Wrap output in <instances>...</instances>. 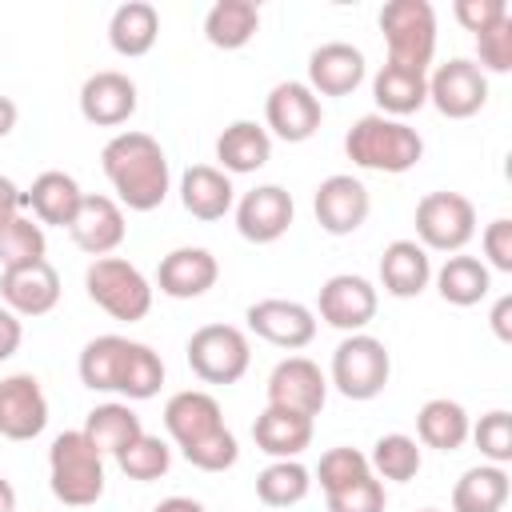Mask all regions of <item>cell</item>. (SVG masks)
Masks as SVG:
<instances>
[{
  "label": "cell",
  "mask_w": 512,
  "mask_h": 512,
  "mask_svg": "<svg viewBox=\"0 0 512 512\" xmlns=\"http://www.w3.org/2000/svg\"><path fill=\"white\" fill-rule=\"evenodd\" d=\"M100 168L116 188L120 208L152 212L168 200V188H172L168 156L160 140H152L148 132H116L100 152Z\"/></svg>",
  "instance_id": "obj_1"
},
{
  "label": "cell",
  "mask_w": 512,
  "mask_h": 512,
  "mask_svg": "<svg viewBox=\"0 0 512 512\" xmlns=\"http://www.w3.org/2000/svg\"><path fill=\"white\" fill-rule=\"evenodd\" d=\"M344 152L356 168H368V172H388V176H400L408 168L420 164L424 156V136L404 124V120H392V116H360L348 136H344Z\"/></svg>",
  "instance_id": "obj_2"
},
{
  "label": "cell",
  "mask_w": 512,
  "mask_h": 512,
  "mask_svg": "<svg viewBox=\"0 0 512 512\" xmlns=\"http://www.w3.org/2000/svg\"><path fill=\"white\" fill-rule=\"evenodd\" d=\"M48 484L52 496L68 508H88L104 496V456L92 448V440L76 432H60L48 448Z\"/></svg>",
  "instance_id": "obj_3"
},
{
  "label": "cell",
  "mask_w": 512,
  "mask_h": 512,
  "mask_svg": "<svg viewBox=\"0 0 512 512\" xmlns=\"http://www.w3.org/2000/svg\"><path fill=\"white\" fill-rule=\"evenodd\" d=\"M84 288H88V300L96 308H104L112 320L136 324V320H144L152 312V284L124 256H100V260H92L88 272H84Z\"/></svg>",
  "instance_id": "obj_4"
},
{
  "label": "cell",
  "mask_w": 512,
  "mask_h": 512,
  "mask_svg": "<svg viewBox=\"0 0 512 512\" xmlns=\"http://www.w3.org/2000/svg\"><path fill=\"white\" fill-rule=\"evenodd\" d=\"M380 32L388 44V64L428 72L436 52V12L428 0H388L380 8Z\"/></svg>",
  "instance_id": "obj_5"
},
{
  "label": "cell",
  "mask_w": 512,
  "mask_h": 512,
  "mask_svg": "<svg viewBox=\"0 0 512 512\" xmlns=\"http://www.w3.org/2000/svg\"><path fill=\"white\" fill-rule=\"evenodd\" d=\"M392 376V356L384 340L368 332H348L332 352V384L348 400H376Z\"/></svg>",
  "instance_id": "obj_6"
},
{
  "label": "cell",
  "mask_w": 512,
  "mask_h": 512,
  "mask_svg": "<svg viewBox=\"0 0 512 512\" xmlns=\"http://www.w3.org/2000/svg\"><path fill=\"white\" fill-rule=\"evenodd\" d=\"M188 368L204 380V384H236L248 364H252V348L248 336L236 324H204L188 336Z\"/></svg>",
  "instance_id": "obj_7"
},
{
  "label": "cell",
  "mask_w": 512,
  "mask_h": 512,
  "mask_svg": "<svg viewBox=\"0 0 512 512\" xmlns=\"http://www.w3.org/2000/svg\"><path fill=\"white\" fill-rule=\"evenodd\" d=\"M416 244L428 252H460L476 236V204L460 192H428L416 204Z\"/></svg>",
  "instance_id": "obj_8"
},
{
  "label": "cell",
  "mask_w": 512,
  "mask_h": 512,
  "mask_svg": "<svg viewBox=\"0 0 512 512\" xmlns=\"http://www.w3.org/2000/svg\"><path fill=\"white\" fill-rule=\"evenodd\" d=\"M428 100L436 104L440 116H448V120H468V116H476V112L488 104V76H484L472 60H464V56L444 60V64L428 76Z\"/></svg>",
  "instance_id": "obj_9"
},
{
  "label": "cell",
  "mask_w": 512,
  "mask_h": 512,
  "mask_svg": "<svg viewBox=\"0 0 512 512\" xmlns=\"http://www.w3.org/2000/svg\"><path fill=\"white\" fill-rule=\"evenodd\" d=\"M264 120L268 128L288 140V144H304L308 136H316L320 120H324V104L320 96L304 84V80H280L268 100H264Z\"/></svg>",
  "instance_id": "obj_10"
},
{
  "label": "cell",
  "mask_w": 512,
  "mask_h": 512,
  "mask_svg": "<svg viewBox=\"0 0 512 512\" xmlns=\"http://www.w3.org/2000/svg\"><path fill=\"white\" fill-rule=\"evenodd\" d=\"M48 428V396L32 372H12L0 380V436L36 440Z\"/></svg>",
  "instance_id": "obj_11"
},
{
  "label": "cell",
  "mask_w": 512,
  "mask_h": 512,
  "mask_svg": "<svg viewBox=\"0 0 512 512\" xmlns=\"http://www.w3.org/2000/svg\"><path fill=\"white\" fill-rule=\"evenodd\" d=\"M328 400V376L320 372L316 360L308 356H288L272 368L268 376V404L300 412V416H320Z\"/></svg>",
  "instance_id": "obj_12"
},
{
  "label": "cell",
  "mask_w": 512,
  "mask_h": 512,
  "mask_svg": "<svg viewBox=\"0 0 512 512\" xmlns=\"http://www.w3.org/2000/svg\"><path fill=\"white\" fill-rule=\"evenodd\" d=\"M368 208H372L368 188L356 176H348V172H336V176L316 184L312 212H316V224L328 236H352L368 220Z\"/></svg>",
  "instance_id": "obj_13"
},
{
  "label": "cell",
  "mask_w": 512,
  "mask_h": 512,
  "mask_svg": "<svg viewBox=\"0 0 512 512\" xmlns=\"http://www.w3.org/2000/svg\"><path fill=\"white\" fill-rule=\"evenodd\" d=\"M316 312H320L324 324H332L340 332H364L376 316V288L364 276H352V272L328 276L320 284Z\"/></svg>",
  "instance_id": "obj_14"
},
{
  "label": "cell",
  "mask_w": 512,
  "mask_h": 512,
  "mask_svg": "<svg viewBox=\"0 0 512 512\" xmlns=\"http://www.w3.org/2000/svg\"><path fill=\"white\" fill-rule=\"evenodd\" d=\"M244 320L260 340H268L276 348H288V352L312 344V336H316V316L300 300H280V296L256 300V304H248Z\"/></svg>",
  "instance_id": "obj_15"
},
{
  "label": "cell",
  "mask_w": 512,
  "mask_h": 512,
  "mask_svg": "<svg viewBox=\"0 0 512 512\" xmlns=\"http://www.w3.org/2000/svg\"><path fill=\"white\" fill-rule=\"evenodd\" d=\"M296 204L280 184H260L240 196L236 204V232L248 244H276L292 228Z\"/></svg>",
  "instance_id": "obj_16"
},
{
  "label": "cell",
  "mask_w": 512,
  "mask_h": 512,
  "mask_svg": "<svg viewBox=\"0 0 512 512\" xmlns=\"http://www.w3.org/2000/svg\"><path fill=\"white\" fill-rule=\"evenodd\" d=\"M72 240L80 252H88L92 260L116 252L124 244V208L112 200V196H96V192H84L80 208H76V220L68 224Z\"/></svg>",
  "instance_id": "obj_17"
},
{
  "label": "cell",
  "mask_w": 512,
  "mask_h": 512,
  "mask_svg": "<svg viewBox=\"0 0 512 512\" xmlns=\"http://www.w3.org/2000/svg\"><path fill=\"white\" fill-rule=\"evenodd\" d=\"M0 296H4V308H12L16 316H44L60 304V272L48 260L4 268Z\"/></svg>",
  "instance_id": "obj_18"
},
{
  "label": "cell",
  "mask_w": 512,
  "mask_h": 512,
  "mask_svg": "<svg viewBox=\"0 0 512 512\" xmlns=\"http://www.w3.org/2000/svg\"><path fill=\"white\" fill-rule=\"evenodd\" d=\"M164 428L176 440V448L184 452V448L204 444L208 436H216L228 424H224V412H220L216 396H208L200 388H184V392L168 396V404H164Z\"/></svg>",
  "instance_id": "obj_19"
},
{
  "label": "cell",
  "mask_w": 512,
  "mask_h": 512,
  "mask_svg": "<svg viewBox=\"0 0 512 512\" xmlns=\"http://www.w3.org/2000/svg\"><path fill=\"white\" fill-rule=\"evenodd\" d=\"M136 112V84L116 72V68H104V72H92L80 88V116L96 128H116V124H128Z\"/></svg>",
  "instance_id": "obj_20"
},
{
  "label": "cell",
  "mask_w": 512,
  "mask_h": 512,
  "mask_svg": "<svg viewBox=\"0 0 512 512\" xmlns=\"http://www.w3.org/2000/svg\"><path fill=\"white\" fill-rule=\"evenodd\" d=\"M364 72V52L344 40H328L308 56V88L316 96H348L364 84Z\"/></svg>",
  "instance_id": "obj_21"
},
{
  "label": "cell",
  "mask_w": 512,
  "mask_h": 512,
  "mask_svg": "<svg viewBox=\"0 0 512 512\" xmlns=\"http://www.w3.org/2000/svg\"><path fill=\"white\" fill-rule=\"evenodd\" d=\"M220 276V264L208 248H172L160 268H156V284L164 296L172 300H196L204 296Z\"/></svg>",
  "instance_id": "obj_22"
},
{
  "label": "cell",
  "mask_w": 512,
  "mask_h": 512,
  "mask_svg": "<svg viewBox=\"0 0 512 512\" xmlns=\"http://www.w3.org/2000/svg\"><path fill=\"white\" fill-rule=\"evenodd\" d=\"M180 204L196 220H220V216H228L232 204H236L232 176L220 172V168H212V164H192L180 176Z\"/></svg>",
  "instance_id": "obj_23"
},
{
  "label": "cell",
  "mask_w": 512,
  "mask_h": 512,
  "mask_svg": "<svg viewBox=\"0 0 512 512\" xmlns=\"http://www.w3.org/2000/svg\"><path fill=\"white\" fill-rule=\"evenodd\" d=\"M252 440L272 460H296L312 444V416H300V412L268 404L252 424Z\"/></svg>",
  "instance_id": "obj_24"
},
{
  "label": "cell",
  "mask_w": 512,
  "mask_h": 512,
  "mask_svg": "<svg viewBox=\"0 0 512 512\" xmlns=\"http://www.w3.org/2000/svg\"><path fill=\"white\" fill-rule=\"evenodd\" d=\"M216 160H220V172H232V176L260 172L272 160V136H268V128H260L256 120H232L216 136Z\"/></svg>",
  "instance_id": "obj_25"
},
{
  "label": "cell",
  "mask_w": 512,
  "mask_h": 512,
  "mask_svg": "<svg viewBox=\"0 0 512 512\" xmlns=\"http://www.w3.org/2000/svg\"><path fill=\"white\" fill-rule=\"evenodd\" d=\"M432 280V260L416 240H392L380 256V284L396 300H412L428 288Z\"/></svg>",
  "instance_id": "obj_26"
},
{
  "label": "cell",
  "mask_w": 512,
  "mask_h": 512,
  "mask_svg": "<svg viewBox=\"0 0 512 512\" xmlns=\"http://www.w3.org/2000/svg\"><path fill=\"white\" fill-rule=\"evenodd\" d=\"M372 96L380 104V116L404 120L428 104V72H412L400 64H380L372 76Z\"/></svg>",
  "instance_id": "obj_27"
},
{
  "label": "cell",
  "mask_w": 512,
  "mask_h": 512,
  "mask_svg": "<svg viewBox=\"0 0 512 512\" xmlns=\"http://www.w3.org/2000/svg\"><path fill=\"white\" fill-rule=\"evenodd\" d=\"M80 200H84V192H80L76 176L56 172V168H52V172H40V176L32 180V188L24 192V204L32 208V216H36L40 224H56V228H68V224L76 220Z\"/></svg>",
  "instance_id": "obj_28"
},
{
  "label": "cell",
  "mask_w": 512,
  "mask_h": 512,
  "mask_svg": "<svg viewBox=\"0 0 512 512\" xmlns=\"http://www.w3.org/2000/svg\"><path fill=\"white\" fill-rule=\"evenodd\" d=\"M160 36V12L148 0H128L108 20V44L116 56H148Z\"/></svg>",
  "instance_id": "obj_29"
},
{
  "label": "cell",
  "mask_w": 512,
  "mask_h": 512,
  "mask_svg": "<svg viewBox=\"0 0 512 512\" xmlns=\"http://www.w3.org/2000/svg\"><path fill=\"white\" fill-rule=\"evenodd\" d=\"M468 428H472V420H468L464 404H456L448 396H436L416 412V436H420V444H428L436 452H460L468 440Z\"/></svg>",
  "instance_id": "obj_30"
},
{
  "label": "cell",
  "mask_w": 512,
  "mask_h": 512,
  "mask_svg": "<svg viewBox=\"0 0 512 512\" xmlns=\"http://www.w3.org/2000/svg\"><path fill=\"white\" fill-rule=\"evenodd\" d=\"M260 28V8L252 0H216L204 16V36L212 48L236 52L244 48Z\"/></svg>",
  "instance_id": "obj_31"
},
{
  "label": "cell",
  "mask_w": 512,
  "mask_h": 512,
  "mask_svg": "<svg viewBox=\"0 0 512 512\" xmlns=\"http://www.w3.org/2000/svg\"><path fill=\"white\" fill-rule=\"evenodd\" d=\"M488 288H492L488 264L476 260V256H464V252L448 256V260L440 264V272H436V292H440L448 304H456V308L480 304V300L488 296Z\"/></svg>",
  "instance_id": "obj_32"
},
{
  "label": "cell",
  "mask_w": 512,
  "mask_h": 512,
  "mask_svg": "<svg viewBox=\"0 0 512 512\" xmlns=\"http://www.w3.org/2000/svg\"><path fill=\"white\" fill-rule=\"evenodd\" d=\"M504 504H508V472L500 464H476L452 488V512H500Z\"/></svg>",
  "instance_id": "obj_33"
},
{
  "label": "cell",
  "mask_w": 512,
  "mask_h": 512,
  "mask_svg": "<svg viewBox=\"0 0 512 512\" xmlns=\"http://www.w3.org/2000/svg\"><path fill=\"white\" fill-rule=\"evenodd\" d=\"M128 336H96V340H88L84 344V352H80V380H84V388H92V392H116L120 388V372H124V360H128Z\"/></svg>",
  "instance_id": "obj_34"
},
{
  "label": "cell",
  "mask_w": 512,
  "mask_h": 512,
  "mask_svg": "<svg viewBox=\"0 0 512 512\" xmlns=\"http://www.w3.org/2000/svg\"><path fill=\"white\" fill-rule=\"evenodd\" d=\"M80 432L92 440V448L100 456H116L120 448H128L144 432V424L128 404H96Z\"/></svg>",
  "instance_id": "obj_35"
},
{
  "label": "cell",
  "mask_w": 512,
  "mask_h": 512,
  "mask_svg": "<svg viewBox=\"0 0 512 512\" xmlns=\"http://www.w3.org/2000/svg\"><path fill=\"white\" fill-rule=\"evenodd\" d=\"M312 492V472L300 460H272L256 476V496L268 508H292Z\"/></svg>",
  "instance_id": "obj_36"
},
{
  "label": "cell",
  "mask_w": 512,
  "mask_h": 512,
  "mask_svg": "<svg viewBox=\"0 0 512 512\" xmlns=\"http://www.w3.org/2000/svg\"><path fill=\"white\" fill-rule=\"evenodd\" d=\"M368 468H372L376 480H396V484H404V480H412V476L420 472V444H416L412 436H404V432H388V436H380V440L372 444Z\"/></svg>",
  "instance_id": "obj_37"
},
{
  "label": "cell",
  "mask_w": 512,
  "mask_h": 512,
  "mask_svg": "<svg viewBox=\"0 0 512 512\" xmlns=\"http://www.w3.org/2000/svg\"><path fill=\"white\" fill-rule=\"evenodd\" d=\"M160 384H164V360H160L148 344L132 340L116 392H120L124 400H152V396L160 392Z\"/></svg>",
  "instance_id": "obj_38"
},
{
  "label": "cell",
  "mask_w": 512,
  "mask_h": 512,
  "mask_svg": "<svg viewBox=\"0 0 512 512\" xmlns=\"http://www.w3.org/2000/svg\"><path fill=\"white\" fill-rule=\"evenodd\" d=\"M48 240H44V224L32 216H12L8 224H0V264L4 268H20V264H36L44 260Z\"/></svg>",
  "instance_id": "obj_39"
},
{
  "label": "cell",
  "mask_w": 512,
  "mask_h": 512,
  "mask_svg": "<svg viewBox=\"0 0 512 512\" xmlns=\"http://www.w3.org/2000/svg\"><path fill=\"white\" fill-rule=\"evenodd\" d=\"M116 464H120V472L128 476V480H160L168 468H172V448L160 440V436H152V432H140L128 448H120L116 452Z\"/></svg>",
  "instance_id": "obj_40"
},
{
  "label": "cell",
  "mask_w": 512,
  "mask_h": 512,
  "mask_svg": "<svg viewBox=\"0 0 512 512\" xmlns=\"http://www.w3.org/2000/svg\"><path fill=\"white\" fill-rule=\"evenodd\" d=\"M468 436L476 440V448H480V456L488 460V464H508L512 460V416L504 412V408H492V412H484L472 428H468Z\"/></svg>",
  "instance_id": "obj_41"
},
{
  "label": "cell",
  "mask_w": 512,
  "mask_h": 512,
  "mask_svg": "<svg viewBox=\"0 0 512 512\" xmlns=\"http://www.w3.org/2000/svg\"><path fill=\"white\" fill-rule=\"evenodd\" d=\"M368 472H372V468H368V456H364L360 448H328V452L320 456V464H316V480H320L324 492L348 488V484H356V480L368 476Z\"/></svg>",
  "instance_id": "obj_42"
},
{
  "label": "cell",
  "mask_w": 512,
  "mask_h": 512,
  "mask_svg": "<svg viewBox=\"0 0 512 512\" xmlns=\"http://www.w3.org/2000/svg\"><path fill=\"white\" fill-rule=\"evenodd\" d=\"M324 496H328V512H384V504H388L384 480H376L372 472L360 476L356 484L336 488V492H324Z\"/></svg>",
  "instance_id": "obj_43"
},
{
  "label": "cell",
  "mask_w": 512,
  "mask_h": 512,
  "mask_svg": "<svg viewBox=\"0 0 512 512\" xmlns=\"http://www.w3.org/2000/svg\"><path fill=\"white\" fill-rule=\"evenodd\" d=\"M476 56L480 72H512V16L496 20L476 36Z\"/></svg>",
  "instance_id": "obj_44"
},
{
  "label": "cell",
  "mask_w": 512,
  "mask_h": 512,
  "mask_svg": "<svg viewBox=\"0 0 512 512\" xmlns=\"http://www.w3.org/2000/svg\"><path fill=\"white\" fill-rule=\"evenodd\" d=\"M184 460H188L192 468H200V472H224V468H232V464L240 460V444H236V436H232L228 428H220V432L208 436L204 444L184 448Z\"/></svg>",
  "instance_id": "obj_45"
},
{
  "label": "cell",
  "mask_w": 512,
  "mask_h": 512,
  "mask_svg": "<svg viewBox=\"0 0 512 512\" xmlns=\"http://www.w3.org/2000/svg\"><path fill=\"white\" fill-rule=\"evenodd\" d=\"M480 244H484V256H488V272L492 268L496 272H512V220L508 216H496L484 228Z\"/></svg>",
  "instance_id": "obj_46"
},
{
  "label": "cell",
  "mask_w": 512,
  "mask_h": 512,
  "mask_svg": "<svg viewBox=\"0 0 512 512\" xmlns=\"http://www.w3.org/2000/svg\"><path fill=\"white\" fill-rule=\"evenodd\" d=\"M456 20L472 32V36H480L484 28H492L496 20H504L508 16V4L504 0H456Z\"/></svg>",
  "instance_id": "obj_47"
},
{
  "label": "cell",
  "mask_w": 512,
  "mask_h": 512,
  "mask_svg": "<svg viewBox=\"0 0 512 512\" xmlns=\"http://www.w3.org/2000/svg\"><path fill=\"white\" fill-rule=\"evenodd\" d=\"M20 340H24V324H20V316H16L12 308H0V360L16 356Z\"/></svg>",
  "instance_id": "obj_48"
},
{
  "label": "cell",
  "mask_w": 512,
  "mask_h": 512,
  "mask_svg": "<svg viewBox=\"0 0 512 512\" xmlns=\"http://www.w3.org/2000/svg\"><path fill=\"white\" fill-rule=\"evenodd\" d=\"M20 208H24V192L8 176H0V224H8L12 216H20Z\"/></svg>",
  "instance_id": "obj_49"
},
{
  "label": "cell",
  "mask_w": 512,
  "mask_h": 512,
  "mask_svg": "<svg viewBox=\"0 0 512 512\" xmlns=\"http://www.w3.org/2000/svg\"><path fill=\"white\" fill-rule=\"evenodd\" d=\"M508 316H512V296H500L496 308H492V332H496V340H504V344L512 340V320H508Z\"/></svg>",
  "instance_id": "obj_50"
},
{
  "label": "cell",
  "mask_w": 512,
  "mask_h": 512,
  "mask_svg": "<svg viewBox=\"0 0 512 512\" xmlns=\"http://www.w3.org/2000/svg\"><path fill=\"white\" fill-rule=\"evenodd\" d=\"M152 512H204V504L192 500V496H168V500H160Z\"/></svg>",
  "instance_id": "obj_51"
},
{
  "label": "cell",
  "mask_w": 512,
  "mask_h": 512,
  "mask_svg": "<svg viewBox=\"0 0 512 512\" xmlns=\"http://www.w3.org/2000/svg\"><path fill=\"white\" fill-rule=\"evenodd\" d=\"M16 116H20V112H16V104H12L8 96H0V140L16 128Z\"/></svg>",
  "instance_id": "obj_52"
},
{
  "label": "cell",
  "mask_w": 512,
  "mask_h": 512,
  "mask_svg": "<svg viewBox=\"0 0 512 512\" xmlns=\"http://www.w3.org/2000/svg\"><path fill=\"white\" fill-rule=\"evenodd\" d=\"M0 512H16V488L4 476H0Z\"/></svg>",
  "instance_id": "obj_53"
},
{
  "label": "cell",
  "mask_w": 512,
  "mask_h": 512,
  "mask_svg": "<svg viewBox=\"0 0 512 512\" xmlns=\"http://www.w3.org/2000/svg\"><path fill=\"white\" fill-rule=\"evenodd\" d=\"M420 512H440V508H420Z\"/></svg>",
  "instance_id": "obj_54"
}]
</instances>
